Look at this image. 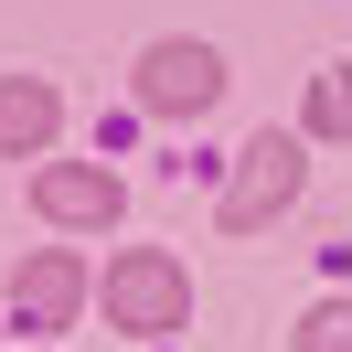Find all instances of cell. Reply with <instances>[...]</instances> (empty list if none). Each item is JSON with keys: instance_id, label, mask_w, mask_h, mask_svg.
Here are the masks:
<instances>
[{"instance_id": "1", "label": "cell", "mask_w": 352, "mask_h": 352, "mask_svg": "<svg viewBox=\"0 0 352 352\" xmlns=\"http://www.w3.org/2000/svg\"><path fill=\"white\" fill-rule=\"evenodd\" d=\"M288 192H299V139H245L235 182H224V235H267V224L288 214Z\"/></svg>"}, {"instance_id": "2", "label": "cell", "mask_w": 352, "mask_h": 352, "mask_svg": "<svg viewBox=\"0 0 352 352\" xmlns=\"http://www.w3.org/2000/svg\"><path fill=\"white\" fill-rule=\"evenodd\" d=\"M182 309H192V288H182V267L160 245H129L107 267V320L118 331H182Z\"/></svg>"}, {"instance_id": "3", "label": "cell", "mask_w": 352, "mask_h": 352, "mask_svg": "<svg viewBox=\"0 0 352 352\" xmlns=\"http://www.w3.org/2000/svg\"><path fill=\"white\" fill-rule=\"evenodd\" d=\"M224 96V54L214 43H150L139 54V107L150 118H203Z\"/></svg>"}, {"instance_id": "4", "label": "cell", "mask_w": 352, "mask_h": 352, "mask_svg": "<svg viewBox=\"0 0 352 352\" xmlns=\"http://www.w3.org/2000/svg\"><path fill=\"white\" fill-rule=\"evenodd\" d=\"M32 214L43 224H118V182L107 171H86V160H54V171H32Z\"/></svg>"}, {"instance_id": "5", "label": "cell", "mask_w": 352, "mask_h": 352, "mask_svg": "<svg viewBox=\"0 0 352 352\" xmlns=\"http://www.w3.org/2000/svg\"><path fill=\"white\" fill-rule=\"evenodd\" d=\"M75 299H86V267H75L65 245H54V256H32L22 278H11V309H22L32 331H65V320H75Z\"/></svg>"}, {"instance_id": "6", "label": "cell", "mask_w": 352, "mask_h": 352, "mask_svg": "<svg viewBox=\"0 0 352 352\" xmlns=\"http://www.w3.org/2000/svg\"><path fill=\"white\" fill-rule=\"evenodd\" d=\"M54 86L43 75H0V150H54Z\"/></svg>"}, {"instance_id": "7", "label": "cell", "mask_w": 352, "mask_h": 352, "mask_svg": "<svg viewBox=\"0 0 352 352\" xmlns=\"http://www.w3.org/2000/svg\"><path fill=\"white\" fill-rule=\"evenodd\" d=\"M309 139H352V65L309 86Z\"/></svg>"}, {"instance_id": "8", "label": "cell", "mask_w": 352, "mask_h": 352, "mask_svg": "<svg viewBox=\"0 0 352 352\" xmlns=\"http://www.w3.org/2000/svg\"><path fill=\"white\" fill-rule=\"evenodd\" d=\"M299 352H352V299L309 309V320H299Z\"/></svg>"}]
</instances>
